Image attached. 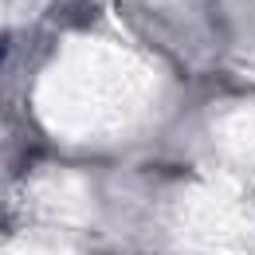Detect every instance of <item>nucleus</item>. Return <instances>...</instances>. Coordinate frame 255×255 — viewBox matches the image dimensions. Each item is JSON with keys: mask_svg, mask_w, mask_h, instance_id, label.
Masks as SVG:
<instances>
[]
</instances>
